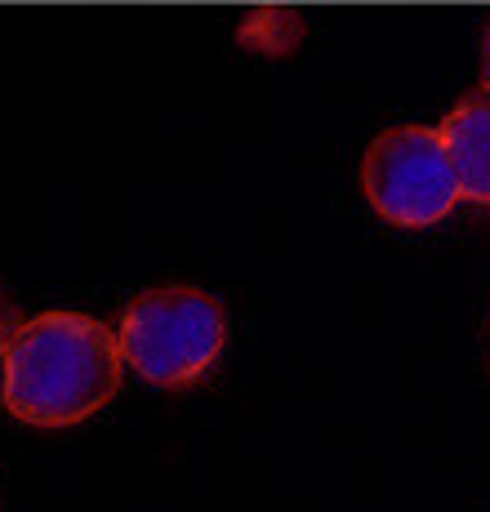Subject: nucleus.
<instances>
[{
	"label": "nucleus",
	"instance_id": "1",
	"mask_svg": "<svg viewBox=\"0 0 490 512\" xmlns=\"http://www.w3.org/2000/svg\"><path fill=\"white\" fill-rule=\"evenodd\" d=\"M121 343L81 312H41L5 348L0 401L32 428H72L103 410L121 388Z\"/></svg>",
	"mask_w": 490,
	"mask_h": 512
},
{
	"label": "nucleus",
	"instance_id": "2",
	"mask_svg": "<svg viewBox=\"0 0 490 512\" xmlns=\"http://www.w3.org/2000/svg\"><path fill=\"white\" fill-rule=\"evenodd\" d=\"M228 312L196 285H156L125 308L116 343L139 379L156 388H188L219 361Z\"/></svg>",
	"mask_w": 490,
	"mask_h": 512
},
{
	"label": "nucleus",
	"instance_id": "3",
	"mask_svg": "<svg viewBox=\"0 0 490 512\" xmlns=\"http://www.w3.org/2000/svg\"><path fill=\"white\" fill-rule=\"evenodd\" d=\"M366 201L379 210V219L397 228H433L459 205V174L450 165L441 125H397L384 130L366 152L361 165Z\"/></svg>",
	"mask_w": 490,
	"mask_h": 512
},
{
	"label": "nucleus",
	"instance_id": "4",
	"mask_svg": "<svg viewBox=\"0 0 490 512\" xmlns=\"http://www.w3.org/2000/svg\"><path fill=\"white\" fill-rule=\"evenodd\" d=\"M441 139L459 174V192L477 205H490V90L468 94L441 121Z\"/></svg>",
	"mask_w": 490,
	"mask_h": 512
},
{
	"label": "nucleus",
	"instance_id": "5",
	"mask_svg": "<svg viewBox=\"0 0 490 512\" xmlns=\"http://www.w3.org/2000/svg\"><path fill=\"white\" fill-rule=\"evenodd\" d=\"M23 330V321H18V312H14V303L0 294V357H5V348L14 343V334Z\"/></svg>",
	"mask_w": 490,
	"mask_h": 512
},
{
	"label": "nucleus",
	"instance_id": "6",
	"mask_svg": "<svg viewBox=\"0 0 490 512\" xmlns=\"http://www.w3.org/2000/svg\"><path fill=\"white\" fill-rule=\"evenodd\" d=\"M482 81H486V90H490V27H486V36H482Z\"/></svg>",
	"mask_w": 490,
	"mask_h": 512
}]
</instances>
